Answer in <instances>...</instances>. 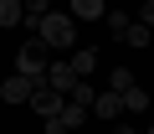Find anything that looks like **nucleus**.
Masks as SVG:
<instances>
[{
	"mask_svg": "<svg viewBox=\"0 0 154 134\" xmlns=\"http://www.w3.org/2000/svg\"><path fill=\"white\" fill-rule=\"evenodd\" d=\"M21 26H31V36H36L46 52H72V46H77V21H72L67 11H46V16L21 21Z\"/></svg>",
	"mask_w": 154,
	"mask_h": 134,
	"instance_id": "1",
	"label": "nucleus"
},
{
	"mask_svg": "<svg viewBox=\"0 0 154 134\" xmlns=\"http://www.w3.org/2000/svg\"><path fill=\"white\" fill-rule=\"evenodd\" d=\"M16 72H21V78H31V83H41V72H46V46H41L36 36L16 52Z\"/></svg>",
	"mask_w": 154,
	"mask_h": 134,
	"instance_id": "2",
	"label": "nucleus"
},
{
	"mask_svg": "<svg viewBox=\"0 0 154 134\" xmlns=\"http://www.w3.org/2000/svg\"><path fill=\"white\" fill-rule=\"evenodd\" d=\"M77 78H72V67L67 62H46V72H41V88H51L57 98H67V88H72Z\"/></svg>",
	"mask_w": 154,
	"mask_h": 134,
	"instance_id": "3",
	"label": "nucleus"
},
{
	"mask_svg": "<svg viewBox=\"0 0 154 134\" xmlns=\"http://www.w3.org/2000/svg\"><path fill=\"white\" fill-rule=\"evenodd\" d=\"M26 108H31V113H41V119H57V108H62V98H57L51 88H41V83H31V98H26Z\"/></svg>",
	"mask_w": 154,
	"mask_h": 134,
	"instance_id": "4",
	"label": "nucleus"
},
{
	"mask_svg": "<svg viewBox=\"0 0 154 134\" xmlns=\"http://www.w3.org/2000/svg\"><path fill=\"white\" fill-rule=\"evenodd\" d=\"M88 119H93V113H88L82 103H72V98H62V108H57V129H62V134H72V129H82Z\"/></svg>",
	"mask_w": 154,
	"mask_h": 134,
	"instance_id": "5",
	"label": "nucleus"
},
{
	"mask_svg": "<svg viewBox=\"0 0 154 134\" xmlns=\"http://www.w3.org/2000/svg\"><path fill=\"white\" fill-rule=\"evenodd\" d=\"M31 98V78H21V72H11L5 83H0V103H11V108H21Z\"/></svg>",
	"mask_w": 154,
	"mask_h": 134,
	"instance_id": "6",
	"label": "nucleus"
},
{
	"mask_svg": "<svg viewBox=\"0 0 154 134\" xmlns=\"http://www.w3.org/2000/svg\"><path fill=\"white\" fill-rule=\"evenodd\" d=\"M88 113H98V119H108V124H118L123 119V103H118V93H93V103H88Z\"/></svg>",
	"mask_w": 154,
	"mask_h": 134,
	"instance_id": "7",
	"label": "nucleus"
},
{
	"mask_svg": "<svg viewBox=\"0 0 154 134\" xmlns=\"http://www.w3.org/2000/svg\"><path fill=\"white\" fill-rule=\"evenodd\" d=\"M72 21H103V0H67Z\"/></svg>",
	"mask_w": 154,
	"mask_h": 134,
	"instance_id": "8",
	"label": "nucleus"
},
{
	"mask_svg": "<svg viewBox=\"0 0 154 134\" xmlns=\"http://www.w3.org/2000/svg\"><path fill=\"white\" fill-rule=\"evenodd\" d=\"M67 67H72V78H88V72H93V67H98V52H93V46H77Z\"/></svg>",
	"mask_w": 154,
	"mask_h": 134,
	"instance_id": "9",
	"label": "nucleus"
},
{
	"mask_svg": "<svg viewBox=\"0 0 154 134\" xmlns=\"http://www.w3.org/2000/svg\"><path fill=\"white\" fill-rule=\"evenodd\" d=\"M118 103H123V113H144V108H149V93L134 83V88H123V93H118Z\"/></svg>",
	"mask_w": 154,
	"mask_h": 134,
	"instance_id": "10",
	"label": "nucleus"
},
{
	"mask_svg": "<svg viewBox=\"0 0 154 134\" xmlns=\"http://www.w3.org/2000/svg\"><path fill=\"white\" fill-rule=\"evenodd\" d=\"M149 36H154V31H149V26H139V21H128V31H123V41H128V46H139V52L149 46Z\"/></svg>",
	"mask_w": 154,
	"mask_h": 134,
	"instance_id": "11",
	"label": "nucleus"
},
{
	"mask_svg": "<svg viewBox=\"0 0 154 134\" xmlns=\"http://www.w3.org/2000/svg\"><path fill=\"white\" fill-rule=\"evenodd\" d=\"M123 88H134V72L128 67H113L108 72V93H123Z\"/></svg>",
	"mask_w": 154,
	"mask_h": 134,
	"instance_id": "12",
	"label": "nucleus"
},
{
	"mask_svg": "<svg viewBox=\"0 0 154 134\" xmlns=\"http://www.w3.org/2000/svg\"><path fill=\"white\" fill-rule=\"evenodd\" d=\"M0 26H21V0H0Z\"/></svg>",
	"mask_w": 154,
	"mask_h": 134,
	"instance_id": "13",
	"label": "nucleus"
},
{
	"mask_svg": "<svg viewBox=\"0 0 154 134\" xmlns=\"http://www.w3.org/2000/svg\"><path fill=\"white\" fill-rule=\"evenodd\" d=\"M103 21H108V31H113V36H118V41H123V31H128V16H123V11H108V16H103Z\"/></svg>",
	"mask_w": 154,
	"mask_h": 134,
	"instance_id": "14",
	"label": "nucleus"
},
{
	"mask_svg": "<svg viewBox=\"0 0 154 134\" xmlns=\"http://www.w3.org/2000/svg\"><path fill=\"white\" fill-rule=\"evenodd\" d=\"M113 134H139V129H134V124H118V129H113Z\"/></svg>",
	"mask_w": 154,
	"mask_h": 134,
	"instance_id": "15",
	"label": "nucleus"
}]
</instances>
